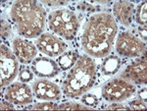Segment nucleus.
<instances>
[{
    "label": "nucleus",
    "instance_id": "23",
    "mask_svg": "<svg viewBox=\"0 0 147 111\" xmlns=\"http://www.w3.org/2000/svg\"><path fill=\"white\" fill-rule=\"evenodd\" d=\"M11 34V27L9 23H7L5 20H1V37L2 39H6Z\"/></svg>",
    "mask_w": 147,
    "mask_h": 111
},
{
    "label": "nucleus",
    "instance_id": "14",
    "mask_svg": "<svg viewBox=\"0 0 147 111\" xmlns=\"http://www.w3.org/2000/svg\"><path fill=\"white\" fill-rule=\"evenodd\" d=\"M113 14L124 26H129L134 14V5L129 1H116L113 4Z\"/></svg>",
    "mask_w": 147,
    "mask_h": 111
},
{
    "label": "nucleus",
    "instance_id": "7",
    "mask_svg": "<svg viewBox=\"0 0 147 111\" xmlns=\"http://www.w3.org/2000/svg\"><path fill=\"white\" fill-rule=\"evenodd\" d=\"M116 50L121 56L138 57L146 53V44L129 32H122L116 42Z\"/></svg>",
    "mask_w": 147,
    "mask_h": 111
},
{
    "label": "nucleus",
    "instance_id": "22",
    "mask_svg": "<svg viewBox=\"0 0 147 111\" xmlns=\"http://www.w3.org/2000/svg\"><path fill=\"white\" fill-rule=\"evenodd\" d=\"M129 107L131 110H141L146 108V102L142 101L140 99H134L129 103Z\"/></svg>",
    "mask_w": 147,
    "mask_h": 111
},
{
    "label": "nucleus",
    "instance_id": "12",
    "mask_svg": "<svg viewBox=\"0 0 147 111\" xmlns=\"http://www.w3.org/2000/svg\"><path fill=\"white\" fill-rule=\"evenodd\" d=\"M13 52L17 59L23 64H28L34 60L37 54V48L32 42L16 37L13 41Z\"/></svg>",
    "mask_w": 147,
    "mask_h": 111
},
{
    "label": "nucleus",
    "instance_id": "1",
    "mask_svg": "<svg viewBox=\"0 0 147 111\" xmlns=\"http://www.w3.org/2000/svg\"><path fill=\"white\" fill-rule=\"evenodd\" d=\"M118 27L113 15L98 13L91 16L82 35V46L90 56L105 57L113 48Z\"/></svg>",
    "mask_w": 147,
    "mask_h": 111
},
{
    "label": "nucleus",
    "instance_id": "8",
    "mask_svg": "<svg viewBox=\"0 0 147 111\" xmlns=\"http://www.w3.org/2000/svg\"><path fill=\"white\" fill-rule=\"evenodd\" d=\"M67 44L54 35L45 32L38 37L36 41V48L40 52L48 56H59L66 51Z\"/></svg>",
    "mask_w": 147,
    "mask_h": 111
},
{
    "label": "nucleus",
    "instance_id": "13",
    "mask_svg": "<svg viewBox=\"0 0 147 111\" xmlns=\"http://www.w3.org/2000/svg\"><path fill=\"white\" fill-rule=\"evenodd\" d=\"M32 72L40 78H53L60 72L58 64L47 57H37L32 61Z\"/></svg>",
    "mask_w": 147,
    "mask_h": 111
},
{
    "label": "nucleus",
    "instance_id": "16",
    "mask_svg": "<svg viewBox=\"0 0 147 111\" xmlns=\"http://www.w3.org/2000/svg\"><path fill=\"white\" fill-rule=\"evenodd\" d=\"M80 57V54L77 51H66V52L62 53L59 56L57 63H58V66L60 67L61 70L68 71L71 70L75 66Z\"/></svg>",
    "mask_w": 147,
    "mask_h": 111
},
{
    "label": "nucleus",
    "instance_id": "28",
    "mask_svg": "<svg viewBox=\"0 0 147 111\" xmlns=\"http://www.w3.org/2000/svg\"><path fill=\"white\" fill-rule=\"evenodd\" d=\"M0 108L2 110H12L14 109V104L10 101H2L1 104H0Z\"/></svg>",
    "mask_w": 147,
    "mask_h": 111
},
{
    "label": "nucleus",
    "instance_id": "3",
    "mask_svg": "<svg viewBox=\"0 0 147 111\" xmlns=\"http://www.w3.org/2000/svg\"><path fill=\"white\" fill-rule=\"evenodd\" d=\"M95 80V62L88 55H82L66 76L62 91L68 97H78L86 93L94 85Z\"/></svg>",
    "mask_w": 147,
    "mask_h": 111
},
{
    "label": "nucleus",
    "instance_id": "25",
    "mask_svg": "<svg viewBox=\"0 0 147 111\" xmlns=\"http://www.w3.org/2000/svg\"><path fill=\"white\" fill-rule=\"evenodd\" d=\"M68 3V1L65 0H43L42 4L46 6H50V7H58V6H63L66 5Z\"/></svg>",
    "mask_w": 147,
    "mask_h": 111
},
{
    "label": "nucleus",
    "instance_id": "6",
    "mask_svg": "<svg viewBox=\"0 0 147 111\" xmlns=\"http://www.w3.org/2000/svg\"><path fill=\"white\" fill-rule=\"evenodd\" d=\"M18 59L8 46L1 43L0 46V86L1 88L8 86L18 75Z\"/></svg>",
    "mask_w": 147,
    "mask_h": 111
},
{
    "label": "nucleus",
    "instance_id": "24",
    "mask_svg": "<svg viewBox=\"0 0 147 111\" xmlns=\"http://www.w3.org/2000/svg\"><path fill=\"white\" fill-rule=\"evenodd\" d=\"M78 9L80 11H85V12H96V7L93 4L89 3V2H80L78 4Z\"/></svg>",
    "mask_w": 147,
    "mask_h": 111
},
{
    "label": "nucleus",
    "instance_id": "17",
    "mask_svg": "<svg viewBox=\"0 0 147 111\" xmlns=\"http://www.w3.org/2000/svg\"><path fill=\"white\" fill-rule=\"evenodd\" d=\"M134 20L141 26H146L147 22V2L143 1L134 9Z\"/></svg>",
    "mask_w": 147,
    "mask_h": 111
},
{
    "label": "nucleus",
    "instance_id": "27",
    "mask_svg": "<svg viewBox=\"0 0 147 111\" xmlns=\"http://www.w3.org/2000/svg\"><path fill=\"white\" fill-rule=\"evenodd\" d=\"M137 98L144 101V102H146V99H147V89L146 88H143L137 91Z\"/></svg>",
    "mask_w": 147,
    "mask_h": 111
},
{
    "label": "nucleus",
    "instance_id": "21",
    "mask_svg": "<svg viewBox=\"0 0 147 111\" xmlns=\"http://www.w3.org/2000/svg\"><path fill=\"white\" fill-rule=\"evenodd\" d=\"M34 79V73L30 71V68L24 67L19 73V80L22 83H28Z\"/></svg>",
    "mask_w": 147,
    "mask_h": 111
},
{
    "label": "nucleus",
    "instance_id": "26",
    "mask_svg": "<svg viewBox=\"0 0 147 111\" xmlns=\"http://www.w3.org/2000/svg\"><path fill=\"white\" fill-rule=\"evenodd\" d=\"M106 109H108V110H129V106H125L124 104H122V103L113 102L112 104L107 106V107H106Z\"/></svg>",
    "mask_w": 147,
    "mask_h": 111
},
{
    "label": "nucleus",
    "instance_id": "11",
    "mask_svg": "<svg viewBox=\"0 0 147 111\" xmlns=\"http://www.w3.org/2000/svg\"><path fill=\"white\" fill-rule=\"evenodd\" d=\"M32 91L35 97L41 100L54 101L61 97V91L56 84L48 80H38L32 85Z\"/></svg>",
    "mask_w": 147,
    "mask_h": 111
},
{
    "label": "nucleus",
    "instance_id": "5",
    "mask_svg": "<svg viewBox=\"0 0 147 111\" xmlns=\"http://www.w3.org/2000/svg\"><path fill=\"white\" fill-rule=\"evenodd\" d=\"M136 91V87L123 78H115L104 85L102 96L110 102L125 100Z\"/></svg>",
    "mask_w": 147,
    "mask_h": 111
},
{
    "label": "nucleus",
    "instance_id": "20",
    "mask_svg": "<svg viewBox=\"0 0 147 111\" xmlns=\"http://www.w3.org/2000/svg\"><path fill=\"white\" fill-rule=\"evenodd\" d=\"M82 103L86 106H89L91 108H94L98 105L99 99L97 98L96 95L92 93H86L82 96Z\"/></svg>",
    "mask_w": 147,
    "mask_h": 111
},
{
    "label": "nucleus",
    "instance_id": "18",
    "mask_svg": "<svg viewBox=\"0 0 147 111\" xmlns=\"http://www.w3.org/2000/svg\"><path fill=\"white\" fill-rule=\"evenodd\" d=\"M58 109L63 110H90L92 109L89 106H86L82 103H78L75 101H70V102H64L61 103L58 106Z\"/></svg>",
    "mask_w": 147,
    "mask_h": 111
},
{
    "label": "nucleus",
    "instance_id": "4",
    "mask_svg": "<svg viewBox=\"0 0 147 111\" xmlns=\"http://www.w3.org/2000/svg\"><path fill=\"white\" fill-rule=\"evenodd\" d=\"M47 22L49 29L66 41L75 39L80 26L76 14L68 9L53 11L49 14Z\"/></svg>",
    "mask_w": 147,
    "mask_h": 111
},
{
    "label": "nucleus",
    "instance_id": "10",
    "mask_svg": "<svg viewBox=\"0 0 147 111\" xmlns=\"http://www.w3.org/2000/svg\"><path fill=\"white\" fill-rule=\"evenodd\" d=\"M4 97L15 105H25L32 102V89L24 83H14L6 89Z\"/></svg>",
    "mask_w": 147,
    "mask_h": 111
},
{
    "label": "nucleus",
    "instance_id": "9",
    "mask_svg": "<svg viewBox=\"0 0 147 111\" xmlns=\"http://www.w3.org/2000/svg\"><path fill=\"white\" fill-rule=\"evenodd\" d=\"M121 78L134 82L136 84L143 85L147 82V58L146 54L132 61L127 66L124 72L121 74Z\"/></svg>",
    "mask_w": 147,
    "mask_h": 111
},
{
    "label": "nucleus",
    "instance_id": "15",
    "mask_svg": "<svg viewBox=\"0 0 147 111\" xmlns=\"http://www.w3.org/2000/svg\"><path fill=\"white\" fill-rule=\"evenodd\" d=\"M121 66H122L121 59L113 54V55H109L105 57L102 62L101 71L104 75L111 76V75H115L120 70Z\"/></svg>",
    "mask_w": 147,
    "mask_h": 111
},
{
    "label": "nucleus",
    "instance_id": "19",
    "mask_svg": "<svg viewBox=\"0 0 147 111\" xmlns=\"http://www.w3.org/2000/svg\"><path fill=\"white\" fill-rule=\"evenodd\" d=\"M26 109H38V110H55L58 109V105L52 101H47V102H39L32 106L26 107Z\"/></svg>",
    "mask_w": 147,
    "mask_h": 111
},
{
    "label": "nucleus",
    "instance_id": "29",
    "mask_svg": "<svg viewBox=\"0 0 147 111\" xmlns=\"http://www.w3.org/2000/svg\"><path fill=\"white\" fill-rule=\"evenodd\" d=\"M138 32H139V35L141 37V39L145 41L147 39V27L146 26H140V27L138 28Z\"/></svg>",
    "mask_w": 147,
    "mask_h": 111
},
{
    "label": "nucleus",
    "instance_id": "2",
    "mask_svg": "<svg viewBox=\"0 0 147 111\" xmlns=\"http://www.w3.org/2000/svg\"><path fill=\"white\" fill-rule=\"evenodd\" d=\"M10 16L19 34L23 37L34 39L43 32L46 13L38 2L32 0L16 1L11 8Z\"/></svg>",
    "mask_w": 147,
    "mask_h": 111
}]
</instances>
